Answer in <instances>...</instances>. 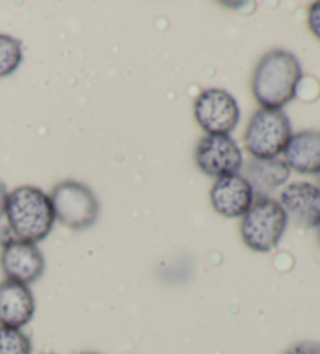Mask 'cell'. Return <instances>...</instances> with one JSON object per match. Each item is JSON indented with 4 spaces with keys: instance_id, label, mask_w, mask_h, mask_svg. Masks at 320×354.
Listing matches in <instances>:
<instances>
[{
    "instance_id": "cell-9",
    "label": "cell",
    "mask_w": 320,
    "mask_h": 354,
    "mask_svg": "<svg viewBox=\"0 0 320 354\" xmlns=\"http://www.w3.org/2000/svg\"><path fill=\"white\" fill-rule=\"evenodd\" d=\"M283 211L303 228H317L320 222V189L308 181H295L280 194Z\"/></svg>"
},
{
    "instance_id": "cell-14",
    "label": "cell",
    "mask_w": 320,
    "mask_h": 354,
    "mask_svg": "<svg viewBox=\"0 0 320 354\" xmlns=\"http://www.w3.org/2000/svg\"><path fill=\"white\" fill-rule=\"evenodd\" d=\"M22 59V42L13 36L0 33V78L15 74Z\"/></svg>"
},
{
    "instance_id": "cell-22",
    "label": "cell",
    "mask_w": 320,
    "mask_h": 354,
    "mask_svg": "<svg viewBox=\"0 0 320 354\" xmlns=\"http://www.w3.org/2000/svg\"><path fill=\"white\" fill-rule=\"evenodd\" d=\"M47 354H53V353H47Z\"/></svg>"
},
{
    "instance_id": "cell-13",
    "label": "cell",
    "mask_w": 320,
    "mask_h": 354,
    "mask_svg": "<svg viewBox=\"0 0 320 354\" xmlns=\"http://www.w3.org/2000/svg\"><path fill=\"white\" fill-rule=\"evenodd\" d=\"M287 167L303 175L320 174V131H300L289 139L285 151Z\"/></svg>"
},
{
    "instance_id": "cell-6",
    "label": "cell",
    "mask_w": 320,
    "mask_h": 354,
    "mask_svg": "<svg viewBox=\"0 0 320 354\" xmlns=\"http://www.w3.org/2000/svg\"><path fill=\"white\" fill-rule=\"evenodd\" d=\"M194 118L206 136H230L241 119V109L230 93L211 88L197 97Z\"/></svg>"
},
{
    "instance_id": "cell-7",
    "label": "cell",
    "mask_w": 320,
    "mask_h": 354,
    "mask_svg": "<svg viewBox=\"0 0 320 354\" xmlns=\"http://www.w3.org/2000/svg\"><path fill=\"white\" fill-rule=\"evenodd\" d=\"M195 164L213 178L238 175L244 166V155L231 136H205L195 149Z\"/></svg>"
},
{
    "instance_id": "cell-12",
    "label": "cell",
    "mask_w": 320,
    "mask_h": 354,
    "mask_svg": "<svg viewBox=\"0 0 320 354\" xmlns=\"http://www.w3.org/2000/svg\"><path fill=\"white\" fill-rule=\"evenodd\" d=\"M239 175L250 185L254 198H263L270 197L276 189L285 185L291 175V169L280 158L274 160L251 158L250 161L244 162Z\"/></svg>"
},
{
    "instance_id": "cell-3",
    "label": "cell",
    "mask_w": 320,
    "mask_h": 354,
    "mask_svg": "<svg viewBox=\"0 0 320 354\" xmlns=\"http://www.w3.org/2000/svg\"><path fill=\"white\" fill-rule=\"evenodd\" d=\"M241 218L239 230L244 245L256 253H269L276 248L289 222L281 205L272 197L254 198Z\"/></svg>"
},
{
    "instance_id": "cell-5",
    "label": "cell",
    "mask_w": 320,
    "mask_h": 354,
    "mask_svg": "<svg viewBox=\"0 0 320 354\" xmlns=\"http://www.w3.org/2000/svg\"><path fill=\"white\" fill-rule=\"evenodd\" d=\"M51 203L53 214L64 227L82 231L88 230L97 222L100 203L96 194L85 183L67 180L53 187Z\"/></svg>"
},
{
    "instance_id": "cell-2",
    "label": "cell",
    "mask_w": 320,
    "mask_h": 354,
    "mask_svg": "<svg viewBox=\"0 0 320 354\" xmlns=\"http://www.w3.org/2000/svg\"><path fill=\"white\" fill-rule=\"evenodd\" d=\"M5 217L16 239L30 243L44 241L57 221L51 197L33 186H21L8 192Z\"/></svg>"
},
{
    "instance_id": "cell-21",
    "label": "cell",
    "mask_w": 320,
    "mask_h": 354,
    "mask_svg": "<svg viewBox=\"0 0 320 354\" xmlns=\"http://www.w3.org/2000/svg\"><path fill=\"white\" fill-rule=\"evenodd\" d=\"M82 354H97V353H82Z\"/></svg>"
},
{
    "instance_id": "cell-10",
    "label": "cell",
    "mask_w": 320,
    "mask_h": 354,
    "mask_svg": "<svg viewBox=\"0 0 320 354\" xmlns=\"http://www.w3.org/2000/svg\"><path fill=\"white\" fill-rule=\"evenodd\" d=\"M213 209L226 218L242 217L254 203V192L241 175L219 178L209 191Z\"/></svg>"
},
{
    "instance_id": "cell-1",
    "label": "cell",
    "mask_w": 320,
    "mask_h": 354,
    "mask_svg": "<svg viewBox=\"0 0 320 354\" xmlns=\"http://www.w3.org/2000/svg\"><path fill=\"white\" fill-rule=\"evenodd\" d=\"M303 77L294 53L275 48L260 59L251 77V94L264 109H281L297 95Z\"/></svg>"
},
{
    "instance_id": "cell-19",
    "label": "cell",
    "mask_w": 320,
    "mask_h": 354,
    "mask_svg": "<svg viewBox=\"0 0 320 354\" xmlns=\"http://www.w3.org/2000/svg\"><path fill=\"white\" fill-rule=\"evenodd\" d=\"M317 237H319V243H320V222L317 225Z\"/></svg>"
},
{
    "instance_id": "cell-17",
    "label": "cell",
    "mask_w": 320,
    "mask_h": 354,
    "mask_svg": "<svg viewBox=\"0 0 320 354\" xmlns=\"http://www.w3.org/2000/svg\"><path fill=\"white\" fill-rule=\"evenodd\" d=\"M308 26H310L312 35L320 39V2L311 5L310 15H308Z\"/></svg>"
},
{
    "instance_id": "cell-20",
    "label": "cell",
    "mask_w": 320,
    "mask_h": 354,
    "mask_svg": "<svg viewBox=\"0 0 320 354\" xmlns=\"http://www.w3.org/2000/svg\"><path fill=\"white\" fill-rule=\"evenodd\" d=\"M317 183H319V186H317V187H319V189H320V174H319V175H317Z\"/></svg>"
},
{
    "instance_id": "cell-11",
    "label": "cell",
    "mask_w": 320,
    "mask_h": 354,
    "mask_svg": "<svg viewBox=\"0 0 320 354\" xmlns=\"http://www.w3.org/2000/svg\"><path fill=\"white\" fill-rule=\"evenodd\" d=\"M35 295L30 286L5 279L0 283V326L22 329L33 320Z\"/></svg>"
},
{
    "instance_id": "cell-8",
    "label": "cell",
    "mask_w": 320,
    "mask_h": 354,
    "mask_svg": "<svg viewBox=\"0 0 320 354\" xmlns=\"http://www.w3.org/2000/svg\"><path fill=\"white\" fill-rule=\"evenodd\" d=\"M0 267L5 278L30 286L38 281L46 270V261L36 243L11 239L3 243Z\"/></svg>"
},
{
    "instance_id": "cell-16",
    "label": "cell",
    "mask_w": 320,
    "mask_h": 354,
    "mask_svg": "<svg viewBox=\"0 0 320 354\" xmlns=\"http://www.w3.org/2000/svg\"><path fill=\"white\" fill-rule=\"evenodd\" d=\"M285 354H320V342L303 340L289 346Z\"/></svg>"
},
{
    "instance_id": "cell-4",
    "label": "cell",
    "mask_w": 320,
    "mask_h": 354,
    "mask_svg": "<svg viewBox=\"0 0 320 354\" xmlns=\"http://www.w3.org/2000/svg\"><path fill=\"white\" fill-rule=\"evenodd\" d=\"M291 136V120L283 109L261 108L250 119L244 142L255 160H274L285 151Z\"/></svg>"
},
{
    "instance_id": "cell-18",
    "label": "cell",
    "mask_w": 320,
    "mask_h": 354,
    "mask_svg": "<svg viewBox=\"0 0 320 354\" xmlns=\"http://www.w3.org/2000/svg\"><path fill=\"white\" fill-rule=\"evenodd\" d=\"M7 198H8V191L5 183L0 180V218L5 216V207H7Z\"/></svg>"
},
{
    "instance_id": "cell-15",
    "label": "cell",
    "mask_w": 320,
    "mask_h": 354,
    "mask_svg": "<svg viewBox=\"0 0 320 354\" xmlns=\"http://www.w3.org/2000/svg\"><path fill=\"white\" fill-rule=\"evenodd\" d=\"M0 354H32V342L22 329L0 326Z\"/></svg>"
}]
</instances>
